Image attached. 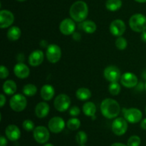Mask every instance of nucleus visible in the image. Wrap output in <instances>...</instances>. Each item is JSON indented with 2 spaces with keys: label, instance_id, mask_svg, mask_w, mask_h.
<instances>
[{
  "label": "nucleus",
  "instance_id": "40",
  "mask_svg": "<svg viewBox=\"0 0 146 146\" xmlns=\"http://www.w3.org/2000/svg\"><path fill=\"white\" fill-rule=\"evenodd\" d=\"M141 39H142V41L146 43V30L145 31H143L142 34H141Z\"/></svg>",
  "mask_w": 146,
  "mask_h": 146
},
{
  "label": "nucleus",
  "instance_id": "39",
  "mask_svg": "<svg viewBox=\"0 0 146 146\" xmlns=\"http://www.w3.org/2000/svg\"><path fill=\"white\" fill-rule=\"evenodd\" d=\"M141 127L142 129L146 131V118H144V119L142 120L141 123Z\"/></svg>",
  "mask_w": 146,
  "mask_h": 146
},
{
  "label": "nucleus",
  "instance_id": "47",
  "mask_svg": "<svg viewBox=\"0 0 146 146\" xmlns=\"http://www.w3.org/2000/svg\"><path fill=\"white\" fill-rule=\"evenodd\" d=\"M17 1H26V0H17Z\"/></svg>",
  "mask_w": 146,
  "mask_h": 146
},
{
  "label": "nucleus",
  "instance_id": "33",
  "mask_svg": "<svg viewBox=\"0 0 146 146\" xmlns=\"http://www.w3.org/2000/svg\"><path fill=\"white\" fill-rule=\"evenodd\" d=\"M22 127L26 131H28V132H30V131H32L34 130V123L31 120H25V121L23 122L22 123Z\"/></svg>",
  "mask_w": 146,
  "mask_h": 146
},
{
  "label": "nucleus",
  "instance_id": "30",
  "mask_svg": "<svg viewBox=\"0 0 146 146\" xmlns=\"http://www.w3.org/2000/svg\"><path fill=\"white\" fill-rule=\"evenodd\" d=\"M108 91L112 96H118L121 92V86L118 82H112L108 86Z\"/></svg>",
  "mask_w": 146,
  "mask_h": 146
},
{
  "label": "nucleus",
  "instance_id": "9",
  "mask_svg": "<svg viewBox=\"0 0 146 146\" xmlns=\"http://www.w3.org/2000/svg\"><path fill=\"white\" fill-rule=\"evenodd\" d=\"M128 130V123L125 118H117L112 123V131L115 135L121 136L126 133Z\"/></svg>",
  "mask_w": 146,
  "mask_h": 146
},
{
  "label": "nucleus",
  "instance_id": "31",
  "mask_svg": "<svg viewBox=\"0 0 146 146\" xmlns=\"http://www.w3.org/2000/svg\"><path fill=\"white\" fill-rule=\"evenodd\" d=\"M115 46H116V47L118 49L123 51V50L125 49L127 46H128L127 40L122 36L118 37V38L115 41Z\"/></svg>",
  "mask_w": 146,
  "mask_h": 146
},
{
  "label": "nucleus",
  "instance_id": "49",
  "mask_svg": "<svg viewBox=\"0 0 146 146\" xmlns=\"http://www.w3.org/2000/svg\"><path fill=\"white\" fill-rule=\"evenodd\" d=\"M79 146H86V145H80Z\"/></svg>",
  "mask_w": 146,
  "mask_h": 146
},
{
  "label": "nucleus",
  "instance_id": "38",
  "mask_svg": "<svg viewBox=\"0 0 146 146\" xmlns=\"http://www.w3.org/2000/svg\"><path fill=\"white\" fill-rule=\"evenodd\" d=\"M72 35H73V38H74V40H76V41H79V40L81 39V36L79 33L75 32V33H74Z\"/></svg>",
  "mask_w": 146,
  "mask_h": 146
},
{
  "label": "nucleus",
  "instance_id": "35",
  "mask_svg": "<svg viewBox=\"0 0 146 146\" xmlns=\"http://www.w3.org/2000/svg\"><path fill=\"white\" fill-rule=\"evenodd\" d=\"M80 111L79 108L76 106H74L71 107L69 110V114L71 115V116H77L80 114Z\"/></svg>",
  "mask_w": 146,
  "mask_h": 146
},
{
  "label": "nucleus",
  "instance_id": "24",
  "mask_svg": "<svg viewBox=\"0 0 146 146\" xmlns=\"http://www.w3.org/2000/svg\"><path fill=\"white\" fill-rule=\"evenodd\" d=\"M81 28L87 34H94L96 31L97 26L96 23L93 21L87 20V21H83L81 24Z\"/></svg>",
  "mask_w": 146,
  "mask_h": 146
},
{
  "label": "nucleus",
  "instance_id": "29",
  "mask_svg": "<svg viewBox=\"0 0 146 146\" xmlns=\"http://www.w3.org/2000/svg\"><path fill=\"white\" fill-rule=\"evenodd\" d=\"M76 141L78 145H85L88 141V135L84 131H79L76 135Z\"/></svg>",
  "mask_w": 146,
  "mask_h": 146
},
{
  "label": "nucleus",
  "instance_id": "11",
  "mask_svg": "<svg viewBox=\"0 0 146 146\" xmlns=\"http://www.w3.org/2000/svg\"><path fill=\"white\" fill-rule=\"evenodd\" d=\"M65 121L62 118L56 116L48 121V129L53 133H59L65 128Z\"/></svg>",
  "mask_w": 146,
  "mask_h": 146
},
{
  "label": "nucleus",
  "instance_id": "12",
  "mask_svg": "<svg viewBox=\"0 0 146 146\" xmlns=\"http://www.w3.org/2000/svg\"><path fill=\"white\" fill-rule=\"evenodd\" d=\"M126 30V26L121 19H115L111 22L110 25V31L115 36H121Z\"/></svg>",
  "mask_w": 146,
  "mask_h": 146
},
{
  "label": "nucleus",
  "instance_id": "43",
  "mask_svg": "<svg viewBox=\"0 0 146 146\" xmlns=\"http://www.w3.org/2000/svg\"><path fill=\"white\" fill-rule=\"evenodd\" d=\"M135 1L138 3H145L146 2V0H135Z\"/></svg>",
  "mask_w": 146,
  "mask_h": 146
},
{
  "label": "nucleus",
  "instance_id": "13",
  "mask_svg": "<svg viewBox=\"0 0 146 146\" xmlns=\"http://www.w3.org/2000/svg\"><path fill=\"white\" fill-rule=\"evenodd\" d=\"M59 29L61 34L64 35L68 36L73 34L76 29V24L74 20L68 18L64 19L60 24Z\"/></svg>",
  "mask_w": 146,
  "mask_h": 146
},
{
  "label": "nucleus",
  "instance_id": "2",
  "mask_svg": "<svg viewBox=\"0 0 146 146\" xmlns=\"http://www.w3.org/2000/svg\"><path fill=\"white\" fill-rule=\"evenodd\" d=\"M71 19L76 22H83L86 20L88 14L87 4L84 1H77L71 5L69 10Z\"/></svg>",
  "mask_w": 146,
  "mask_h": 146
},
{
  "label": "nucleus",
  "instance_id": "34",
  "mask_svg": "<svg viewBox=\"0 0 146 146\" xmlns=\"http://www.w3.org/2000/svg\"><path fill=\"white\" fill-rule=\"evenodd\" d=\"M9 74V72L8 68L6 66H4V65L1 66V68H0V78L1 79H5L6 78H7Z\"/></svg>",
  "mask_w": 146,
  "mask_h": 146
},
{
  "label": "nucleus",
  "instance_id": "17",
  "mask_svg": "<svg viewBox=\"0 0 146 146\" xmlns=\"http://www.w3.org/2000/svg\"><path fill=\"white\" fill-rule=\"evenodd\" d=\"M5 135L11 141H17L21 137V131L15 125H9L5 129Z\"/></svg>",
  "mask_w": 146,
  "mask_h": 146
},
{
  "label": "nucleus",
  "instance_id": "5",
  "mask_svg": "<svg viewBox=\"0 0 146 146\" xmlns=\"http://www.w3.org/2000/svg\"><path fill=\"white\" fill-rule=\"evenodd\" d=\"M34 140L39 144H45L49 140V131L44 126H37L33 131Z\"/></svg>",
  "mask_w": 146,
  "mask_h": 146
},
{
  "label": "nucleus",
  "instance_id": "50",
  "mask_svg": "<svg viewBox=\"0 0 146 146\" xmlns=\"http://www.w3.org/2000/svg\"><path fill=\"white\" fill-rule=\"evenodd\" d=\"M145 113H146V107H145Z\"/></svg>",
  "mask_w": 146,
  "mask_h": 146
},
{
  "label": "nucleus",
  "instance_id": "41",
  "mask_svg": "<svg viewBox=\"0 0 146 146\" xmlns=\"http://www.w3.org/2000/svg\"><path fill=\"white\" fill-rule=\"evenodd\" d=\"M136 86L137 89L139 90V91H142V90H143V88H145V86H143V84H142V83H140V84H138Z\"/></svg>",
  "mask_w": 146,
  "mask_h": 146
},
{
  "label": "nucleus",
  "instance_id": "25",
  "mask_svg": "<svg viewBox=\"0 0 146 146\" xmlns=\"http://www.w3.org/2000/svg\"><path fill=\"white\" fill-rule=\"evenodd\" d=\"M76 96L81 101H87L91 97V92L87 88H80L76 91Z\"/></svg>",
  "mask_w": 146,
  "mask_h": 146
},
{
  "label": "nucleus",
  "instance_id": "1",
  "mask_svg": "<svg viewBox=\"0 0 146 146\" xmlns=\"http://www.w3.org/2000/svg\"><path fill=\"white\" fill-rule=\"evenodd\" d=\"M101 111L102 115L108 119L116 118L120 113V105L115 100L106 98L101 102Z\"/></svg>",
  "mask_w": 146,
  "mask_h": 146
},
{
  "label": "nucleus",
  "instance_id": "26",
  "mask_svg": "<svg viewBox=\"0 0 146 146\" xmlns=\"http://www.w3.org/2000/svg\"><path fill=\"white\" fill-rule=\"evenodd\" d=\"M122 7L121 0H107L106 3V7L111 11H118Z\"/></svg>",
  "mask_w": 146,
  "mask_h": 146
},
{
  "label": "nucleus",
  "instance_id": "7",
  "mask_svg": "<svg viewBox=\"0 0 146 146\" xmlns=\"http://www.w3.org/2000/svg\"><path fill=\"white\" fill-rule=\"evenodd\" d=\"M54 107L59 112L67 111L71 105V98L66 94H61L57 96L54 100Z\"/></svg>",
  "mask_w": 146,
  "mask_h": 146
},
{
  "label": "nucleus",
  "instance_id": "44",
  "mask_svg": "<svg viewBox=\"0 0 146 146\" xmlns=\"http://www.w3.org/2000/svg\"><path fill=\"white\" fill-rule=\"evenodd\" d=\"M44 146H54V145L51 143H45Z\"/></svg>",
  "mask_w": 146,
  "mask_h": 146
},
{
  "label": "nucleus",
  "instance_id": "20",
  "mask_svg": "<svg viewBox=\"0 0 146 146\" xmlns=\"http://www.w3.org/2000/svg\"><path fill=\"white\" fill-rule=\"evenodd\" d=\"M41 96L44 101H50L53 98L54 94H55V90L54 87L51 85H44L43 86L41 89Z\"/></svg>",
  "mask_w": 146,
  "mask_h": 146
},
{
  "label": "nucleus",
  "instance_id": "22",
  "mask_svg": "<svg viewBox=\"0 0 146 146\" xmlns=\"http://www.w3.org/2000/svg\"><path fill=\"white\" fill-rule=\"evenodd\" d=\"M83 112L84 115L88 117H92L96 115V106L93 102H86L83 106Z\"/></svg>",
  "mask_w": 146,
  "mask_h": 146
},
{
  "label": "nucleus",
  "instance_id": "46",
  "mask_svg": "<svg viewBox=\"0 0 146 146\" xmlns=\"http://www.w3.org/2000/svg\"><path fill=\"white\" fill-rule=\"evenodd\" d=\"M91 118H92V119H93V120H95L96 118V115H94V116L91 117Z\"/></svg>",
  "mask_w": 146,
  "mask_h": 146
},
{
  "label": "nucleus",
  "instance_id": "16",
  "mask_svg": "<svg viewBox=\"0 0 146 146\" xmlns=\"http://www.w3.org/2000/svg\"><path fill=\"white\" fill-rule=\"evenodd\" d=\"M14 73L17 78L24 79L29 76L30 69L24 63L19 62L14 66Z\"/></svg>",
  "mask_w": 146,
  "mask_h": 146
},
{
  "label": "nucleus",
  "instance_id": "45",
  "mask_svg": "<svg viewBox=\"0 0 146 146\" xmlns=\"http://www.w3.org/2000/svg\"><path fill=\"white\" fill-rule=\"evenodd\" d=\"M142 76L144 78H145V79L146 80V71H145V72L143 73V75H142Z\"/></svg>",
  "mask_w": 146,
  "mask_h": 146
},
{
  "label": "nucleus",
  "instance_id": "32",
  "mask_svg": "<svg viewBox=\"0 0 146 146\" xmlns=\"http://www.w3.org/2000/svg\"><path fill=\"white\" fill-rule=\"evenodd\" d=\"M141 143V139L138 135H132L128 140V146H140Z\"/></svg>",
  "mask_w": 146,
  "mask_h": 146
},
{
  "label": "nucleus",
  "instance_id": "18",
  "mask_svg": "<svg viewBox=\"0 0 146 146\" xmlns=\"http://www.w3.org/2000/svg\"><path fill=\"white\" fill-rule=\"evenodd\" d=\"M44 59V54L41 50L34 51L29 56V63L31 66H38L42 64Z\"/></svg>",
  "mask_w": 146,
  "mask_h": 146
},
{
  "label": "nucleus",
  "instance_id": "27",
  "mask_svg": "<svg viewBox=\"0 0 146 146\" xmlns=\"http://www.w3.org/2000/svg\"><path fill=\"white\" fill-rule=\"evenodd\" d=\"M23 94L27 96H33L37 92V88L35 85L31 84H27L23 87Z\"/></svg>",
  "mask_w": 146,
  "mask_h": 146
},
{
  "label": "nucleus",
  "instance_id": "21",
  "mask_svg": "<svg viewBox=\"0 0 146 146\" xmlns=\"http://www.w3.org/2000/svg\"><path fill=\"white\" fill-rule=\"evenodd\" d=\"M17 90V86L12 80H7L3 84V91L7 95H14Z\"/></svg>",
  "mask_w": 146,
  "mask_h": 146
},
{
  "label": "nucleus",
  "instance_id": "37",
  "mask_svg": "<svg viewBox=\"0 0 146 146\" xmlns=\"http://www.w3.org/2000/svg\"><path fill=\"white\" fill-rule=\"evenodd\" d=\"M5 104H6V97L4 96V94H1V95H0V106H1V108H2Z\"/></svg>",
  "mask_w": 146,
  "mask_h": 146
},
{
  "label": "nucleus",
  "instance_id": "8",
  "mask_svg": "<svg viewBox=\"0 0 146 146\" xmlns=\"http://www.w3.org/2000/svg\"><path fill=\"white\" fill-rule=\"evenodd\" d=\"M46 58L48 61L51 64H56L60 60L61 57V48L56 44H50L47 47Z\"/></svg>",
  "mask_w": 146,
  "mask_h": 146
},
{
  "label": "nucleus",
  "instance_id": "15",
  "mask_svg": "<svg viewBox=\"0 0 146 146\" xmlns=\"http://www.w3.org/2000/svg\"><path fill=\"white\" fill-rule=\"evenodd\" d=\"M138 80L136 76L131 72H126L121 76V83L126 88H133L138 85Z\"/></svg>",
  "mask_w": 146,
  "mask_h": 146
},
{
  "label": "nucleus",
  "instance_id": "48",
  "mask_svg": "<svg viewBox=\"0 0 146 146\" xmlns=\"http://www.w3.org/2000/svg\"><path fill=\"white\" fill-rule=\"evenodd\" d=\"M145 91H146V82H145Z\"/></svg>",
  "mask_w": 146,
  "mask_h": 146
},
{
  "label": "nucleus",
  "instance_id": "6",
  "mask_svg": "<svg viewBox=\"0 0 146 146\" xmlns=\"http://www.w3.org/2000/svg\"><path fill=\"white\" fill-rule=\"evenodd\" d=\"M124 118L131 123H137L142 120L143 113L138 108H123Z\"/></svg>",
  "mask_w": 146,
  "mask_h": 146
},
{
  "label": "nucleus",
  "instance_id": "19",
  "mask_svg": "<svg viewBox=\"0 0 146 146\" xmlns=\"http://www.w3.org/2000/svg\"><path fill=\"white\" fill-rule=\"evenodd\" d=\"M50 108L48 104L46 102H40L36 106L35 113L38 118H44L48 115Z\"/></svg>",
  "mask_w": 146,
  "mask_h": 146
},
{
  "label": "nucleus",
  "instance_id": "14",
  "mask_svg": "<svg viewBox=\"0 0 146 146\" xmlns=\"http://www.w3.org/2000/svg\"><path fill=\"white\" fill-rule=\"evenodd\" d=\"M14 14L9 10H1L0 11V27L1 29H6L11 27L14 23Z\"/></svg>",
  "mask_w": 146,
  "mask_h": 146
},
{
  "label": "nucleus",
  "instance_id": "28",
  "mask_svg": "<svg viewBox=\"0 0 146 146\" xmlns=\"http://www.w3.org/2000/svg\"><path fill=\"white\" fill-rule=\"evenodd\" d=\"M67 127L71 131H76L81 126V121L76 118H70L66 123Z\"/></svg>",
  "mask_w": 146,
  "mask_h": 146
},
{
  "label": "nucleus",
  "instance_id": "42",
  "mask_svg": "<svg viewBox=\"0 0 146 146\" xmlns=\"http://www.w3.org/2000/svg\"><path fill=\"white\" fill-rule=\"evenodd\" d=\"M111 146H128L125 144L122 143H113Z\"/></svg>",
  "mask_w": 146,
  "mask_h": 146
},
{
  "label": "nucleus",
  "instance_id": "23",
  "mask_svg": "<svg viewBox=\"0 0 146 146\" xmlns=\"http://www.w3.org/2000/svg\"><path fill=\"white\" fill-rule=\"evenodd\" d=\"M21 31L18 27H11L7 31V37L10 41H17L20 38Z\"/></svg>",
  "mask_w": 146,
  "mask_h": 146
},
{
  "label": "nucleus",
  "instance_id": "36",
  "mask_svg": "<svg viewBox=\"0 0 146 146\" xmlns=\"http://www.w3.org/2000/svg\"><path fill=\"white\" fill-rule=\"evenodd\" d=\"M7 140L3 135L0 137V146H7Z\"/></svg>",
  "mask_w": 146,
  "mask_h": 146
},
{
  "label": "nucleus",
  "instance_id": "4",
  "mask_svg": "<svg viewBox=\"0 0 146 146\" xmlns=\"http://www.w3.org/2000/svg\"><path fill=\"white\" fill-rule=\"evenodd\" d=\"M9 105L13 111H16V112H21V111H24L27 107V98L22 94H14L10 99Z\"/></svg>",
  "mask_w": 146,
  "mask_h": 146
},
{
  "label": "nucleus",
  "instance_id": "3",
  "mask_svg": "<svg viewBox=\"0 0 146 146\" xmlns=\"http://www.w3.org/2000/svg\"><path fill=\"white\" fill-rule=\"evenodd\" d=\"M129 26L133 31L142 33L146 30V17L142 14H133L129 19Z\"/></svg>",
  "mask_w": 146,
  "mask_h": 146
},
{
  "label": "nucleus",
  "instance_id": "10",
  "mask_svg": "<svg viewBox=\"0 0 146 146\" xmlns=\"http://www.w3.org/2000/svg\"><path fill=\"white\" fill-rule=\"evenodd\" d=\"M104 77L109 82H118L121 80V71L115 66H109L106 67L104 72Z\"/></svg>",
  "mask_w": 146,
  "mask_h": 146
}]
</instances>
